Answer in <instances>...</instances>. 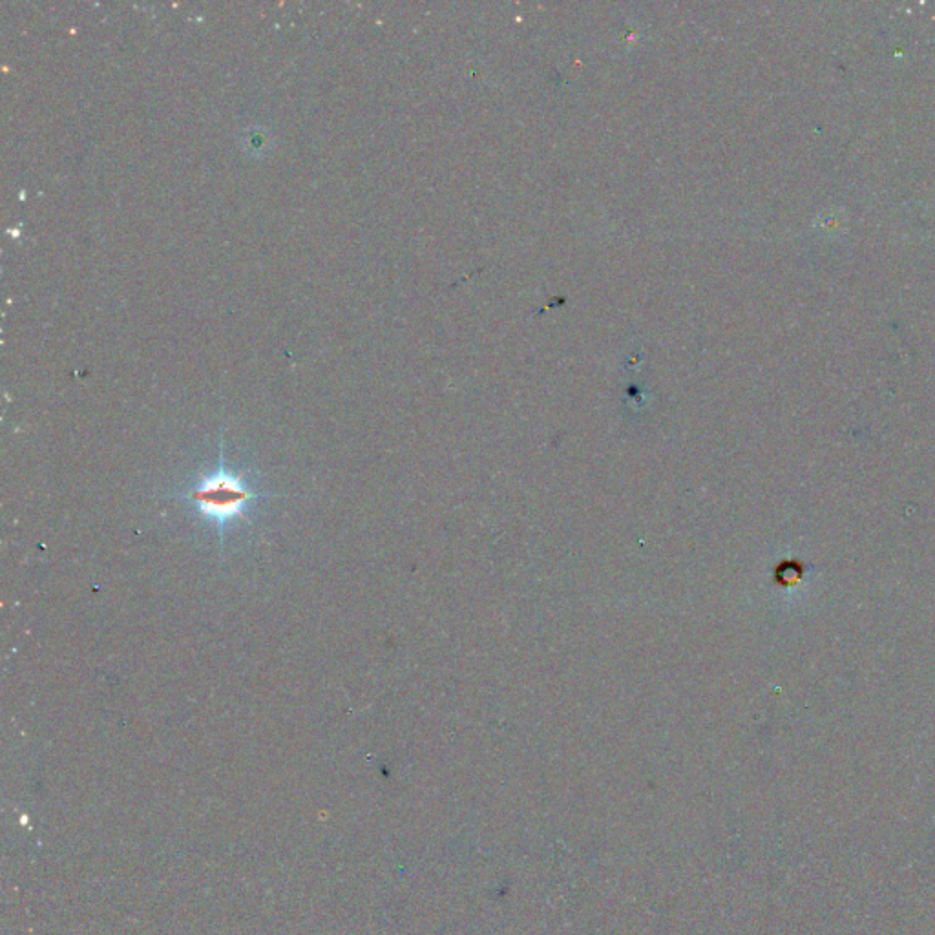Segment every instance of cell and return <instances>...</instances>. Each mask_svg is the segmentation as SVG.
I'll use <instances>...</instances> for the list:
<instances>
[{"label":"cell","instance_id":"cell-1","mask_svg":"<svg viewBox=\"0 0 935 935\" xmlns=\"http://www.w3.org/2000/svg\"><path fill=\"white\" fill-rule=\"evenodd\" d=\"M251 472H238L227 463L223 448L220 459L209 472L201 473L185 492L163 495L194 506L201 519L216 528L220 536V547L225 545V532L234 523L247 519L251 506L278 494L258 490L251 481Z\"/></svg>","mask_w":935,"mask_h":935}]
</instances>
